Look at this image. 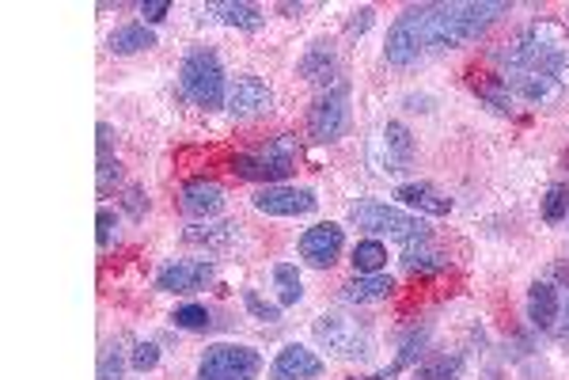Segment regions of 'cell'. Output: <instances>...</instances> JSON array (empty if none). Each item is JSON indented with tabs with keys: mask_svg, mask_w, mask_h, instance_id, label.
Returning a JSON list of instances; mask_svg holds the SVG:
<instances>
[{
	"mask_svg": "<svg viewBox=\"0 0 569 380\" xmlns=\"http://www.w3.org/2000/svg\"><path fill=\"white\" fill-rule=\"evenodd\" d=\"M513 12L505 0H433V4H406L395 16L384 39V61L399 73L425 65V61L464 50L478 42L494 23Z\"/></svg>",
	"mask_w": 569,
	"mask_h": 380,
	"instance_id": "6da1fadb",
	"label": "cell"
},
{
	"mask_svg": "<svg viewBox=\"0 0 569 380\" xmlns=\"http://www.w3.org/2000/svg\"><path fill=\"white\" fill-rule=\"evenodd\" d=\"M497 73H544L569 92V42L555 20H536L494 50Z\"/></svg>",
	"mask_w": 569,
	"mask_h": 380,
	"instance_id": "7a4b0ae2",
	"label": "cell"
},
{
	"mask_svg": "<svg viewBox=\"0 0 569 380\" xmlns=\"http://www.w3.org/2000/svg\"><path fill=\"white\" fill-rule=\"evenodd\" d=\"M350 225L361 228L364 236H376V240H395L403 247L414 244H430V225L425 217L411 214V209L395 206V202H380V198H358L350 206Z\"/></svg>",
	"mask_w": 569,
	"mask_h": 380,
	"instance_id": "3957f363",
	"label": "cell"
},
{
	"mask_svg": "<svg viewBox=\"0 0 569 380\" xmlns=\"http://www.w3.org/2000/svg\"><path fill=\"white\" fill-rule=\"evenodd\" d=\"M311 339L327 358L342 361H364L376 353V327L361 312H323L311 320Z\"/></svg>",
	"mask_w": 569,
	"mask_h": 380,
	"instance_id": "277c9868",
	"label": "cell"
},
{
	"mask_svg": "<svg viewBox=\"0 0 569 380\" xmlns=\"http://www.w3.org/2000/svg\"><path fill=\"white\" fill-rule=\"evenodd\" d=\"M228 73L220 58L209 47H190L179 61V88L198 111H225L228 107Z\"/></svg>",
	"mask_w": 569,
	"mask_h": 380,
	"instance_id": "5b68a950",
	"label": "cell"
},
{
	"mask_svg": "<svg viewBox=\"0 0 569 380\" xmlns=\"http://www.w3.org/2000/svg\"><path fill=\"white\" fill-rule=\"evenodd\" d=\"M297 164H300V141L292 134H278L266 141L262 148H255V153H236L228 161V172L236 179L259 183V187H278V183H289L297 175Z\"/></svg>",
	"mask_w": 569,
	"mask_h": 380,
	"instance_id": "8992f818",
	"label": "cell"
},
{
	"mask_svg": "<svg viewBox=\"0 0 569 380\" xmlns=\"http://www.w3.org/2000/svg\"><path fill=\"white\" fill-rule=\"evenodd\" d=\"M262 350L251 342H209L198 358L194 380H259Z\"/></svg>",
	"mask_w": 569,
	"mask_h": 380,
	"instance_id": "52a82bcc",
	"label": "cell"
},
{
	"mask_svg": "<svg viewBox=\"0 0 569 380\" xmlns=\"http://www.w3.org/2000/svg\"><path fill=\"white\" fill-rule=\"evenodd\" d=\"M353 122V88L345 81H338L334 88L319 92L308 107V137L315 145H338L350 134Z\"/></svg>",
	"mask_w": 569,
	"mask_h": 380,
	"instance_id": "ba28073f",
	"label": "cell"
},
{
	"mask_svg": "<svg viewBox=\"0 0 569 380\" xmlns=\"http://www.w3.org/2000/svg\"><path fill=\"white\" fill-rule=\"evenodd\" d=\"M297 255L311 270H334L345 255V225H338V220H315V225H308L297 240Z\"/></svg>",
	"mask_w": 569,
	"mask_h": 380,
	"instance_id": "9c48e42d",
	"label": "cell"
},
{
	"mask_svg": "<svg viewBox=\"0 0 569 380\" xmlns=\"http://www.w3.org/2000/svg\"><path fill=\"white\" fill-rule=\"evenodd\" d=\"M217 281V267L213 259H172L156 270L153 286L156 294H167V297H198Z\"/></svg>",
	"mask_w": 569,
	"mask_h": 380,
	"instance_id": "30bf717a",
	"label": "cell"
},
{
	"mask_svg": "<svg viewBox=\"0 0 569 380\" xmlns=\"http://www.w3.org/2000/svg\"><path fill=\"white\" fill-rule=\"evenodd\" d=\"M251 206L262 217H278V220H297L311 217L319 209V194L311 187H297V183H278V187H259L251 194Z\"/></svg>",
	"mask_w": 569,
	"mask_h": 380,
	"instance_id": "8fae6325",
	"label": "cell"
},
{
	"mask_svg": "<svg viewBox=\"0 0 569 380\" xmlns=\"http://www.w3.org/2000/svg\"><path fill=\"white\" fill-rule=\"evenodd\" d=\"M228 114L236 122H255L266 119L273 111V88L255 73H239L232 84H228Z\"/></svg>",
	"mask_w": 569,
	"mask_h": 380,
	"instance_id": "7c38bea8",
	"label": "cell"
},
{
	"mask_svg": "<svg viewBox=\"0 0 569 380\" xmlns=\"http://www.w3.org/2000/svg\"><path fill=\"white\" fill-rule=\"evenodd\" d=\"M417 161V137L411 134V126L399 119H387L380 130V172L403 175L411 172Z\"/></svg>",
	"mask_w": 569,
	"mask_h": 380,
	"instance_id": "4fadbf2b",
	"label": "cell"
},
{
	"mask_svg": "<svg viewBox=\"0 0 569 380\" xmlns=\"http://www.w3.org/2000/svg\"><path fill=\"white\" fill-rule=\"evenodd\" d=\"M327 373V361L319 358L315 350L304 347V342H284V347L273 353L270 369H266V380H319Z\"/></svg>",
	"mask_w": 569,
	"mask_h": 380,
	"instance_id": "5bb4252c",
	"label": "cell"
},
{
	"mask_svg": "<svg viewBox=\"0 0 569 380\" xmlns=\"http://www.w3.org/2000/svg\"><path fill=\"white\" fill-rule=\"evenodd\" d=\"M297 76L304 84H315V88H334L342 81V61H338V50L331 39H311L308 50L300 54L297 61Z\"/></svg>",
	"mask_w": 569,
	"mask_h": 380,
	"instance_id": "9a60e30c",
	"label": "cell"
},
{
	"mask_svg": "<svg viewBox=\"0 0 569 380\" xmlns=\"http://www.w3.org/2000/svg\"><path fill=\"white\" fill-rule=\"evenodd\" d=\"M228 191L220 187L217 179H206V175H194L179 187V209L190 220H213L225 214Z\"/></svg>",
	"mask_w": 569,
	"mask_h": 380,
	"instance_id": "2e32d148",
	"label": "cell"
},
{
	"mask_svg": "<svg viewBox=\"0 0 569 380\" xmlns=\"http://www.w3.org/2000/svg\"><path fill=\"white\" fill-rule=\"evenodd\" d=\"M524 316H528V327L539 335H555L558 316H562V289L547 278H536L528 286V297H524Z\"/></svg>",
	"mask_w": 569,
	"mask_h": 380,
	"instance_id": "e0dca14e",
	"label": "cell"
},
{
	"mask_svg": "<svg viewBox=\"0 0 569 380\" xmlns=\"http://www.w3.org/2000/svg\"><path fill=\"white\" fill-rule=\"evenodd\" d=\"M505 81V88L513 92L517 103H528V107H558L566 95V88L555 81V76L544 73H497Z\"/></svg>",
	"mask_w": 569,
	"mask_h": 380,
	"instance_id": "ac0fdd59",
	"label": "cell"
},
{
	"mask_svg": "<svg viewBox=\"0 0 569 380\" xmlns=\"http://www.w3.org/2000/svg\"><path fill=\"white\" fill-rule=\"evenodd\" d=\"M395 206L411 209L417 217H448L452 209H456V202H452L444 191L433 187V183L411 179V183H399L395 187Z\"/></svg>",
	"mask_w": 569,
	"mask_h": 380,
	"instance_id": "d6986e66",
	"label": "cell"
},
{
	"mask_svg": "<svg viewBox=\"0 0 569 380\" xmlns=\"http://www.w3.org/2000/svg\"><path fill=\"white\" fill-rule=\"evenodd\" d=\"M239 236H244V228L236 220H194V225H186L183 244L201 247L206 255H228L236 251Z\"/></svg>",
	"mask_w": 569,
	"mask_h": 380,
	"instance_id": "ffe728a7",
	"label": "cell"
},
{
	"mask_svg": "<svg viewBox=\"0 0 569 380\" xmlns=\"http://www.w3.org/2000/svg\"><path fill=\"white\" fill-rule=\"evenodd\" d=\"M395 278L384 274H353L350 281L342 286V300L350 308H364V305H380V300L395 297Z\"/></svg>",
	"mask_w": 569,
	"mask_h": 380,
	"instance_id": "44dd1931",
	"label": "cell"
},
{
	"mask_svg": "<svg viewBox=\"0 0 569 380\" xmlns=\"http://www.w3.org/2000/svg\"><path fill=\"white\" fill-rule=\"evenodd\" d=\"M206 12L217 23H225V28H236L247 34H259L266 28V8L247 4V0H217V4L206 8Z\"/></svg>",
	"mask_w": 569,
	"mask_h": 380,
	"instance_id": "7402d4cb",
	"label": "cell"
},
{
	"mask_svg": "<svg viewBox=\"0 0 569 380\" xmlns=\"http://www.w3.org/2000/svg\"><path fill=\"white\" fill-rule=\"evenodd\" d=\"M470 92L478 95V103H483L490 114H501V119H513L517 114V100H513V92L505 88V81L494 73H475L470 76Z\"/></svg>",
	"mask_w": 569,
	"mask_h": 380,
	"instance_id": "603a6c76",
	"label": "cell"
},
{
	"mask_svg": "<svg viewBox=\"0 0 569 380\" xmlns=\"http://www.w3.org/2000/svg\"><path fill=\"white\" fill-rule=\"evenodd\" d=\"M167 320H172V327H179V331H190V335H209V331H220V327H228L225 312H217L213 305H201V300H186V305L175 308Z\"/></svg>",
	"mask_w": 569,
	"mask_h": 380,
	"instance_id": "cb8c5ba5",
	"label": "cell"
},
{
	"mask_svg": "<svg viewBox=\"0 0 569 380\" xmlns=\"http://www.w3.org/2000/svg\"><path fill=\"white\" fill-rule=\"evenodd\" d=\"M156 47V31L148 23L133 20V23H118L111 34H106V50L114 58H133V54H145V50Z\"/></svg>",
	"mask_w": 569,
	"mask_h": 380,
	"instance_id": "d4e9b609",
	"label": "cell"
},
{
	"mask_svg": "<svg viewBox=\"0 0 569 380\" xmlns=\"http://www.w3.org/2000/svg\"><path fill=\"white\" fill-rule=\"evenodd\" d=\"M399 267L406 274H414V278H433V274H444L452 267V259L444 251H437L430 244H414V247H403V255H399Z\"/></svg>",
	"mask_w": 569,
	"mask_h": 380,
	"instance_id": "484cf974",
	"label": "cell"
},
{
	"mask_svg": "<svg viewBox=\"0 0 569 380\" xmlns=\"http://www.w3.org/2000/svg\"><path fill=\"white\" fill-rule=\"evenodd\" d=\"M270 278H273V300L281 308H297L304 300V278H300L297 263H273Z\"/></svg>",
	"mask_w": 569,
	"mask_h": 380,
	"instance_id": "4316f807",
	"label": "cell"
},
{
	"mask_svg": "<svg viewBox=\"0 0 569 380\" xmlns=\"http://www.w3.org/2000/svg\"><path fill=\"white\" fill-rule=\"evenodd\" d=\"M387 244L376 240V236H361L358 244L350 247V267L353 274H384L387 270Z\"/></svg>",
	"mask_w": 569,
	"mask_h": 380,
	"instance_id": "83f0119b",
	"label": "cell"
},
{
	"mask_svg": "<svg viewBox=\"0 0 569 380\" xmlns=\"http://www.w3.org/2000/svg\"><path fill=\"white\" fill-rule=\"evenodd\" d=\"M414 380H464V358L459 353H430L414 366Z\"/></svg>",
	"mask_w": 569,
	"mask_h": 380,
	"instance_id": "f1b7e54d",
	"label": "cell"
},
{
	"mask_svg": "<svg viewBox=\"0 0 569 380\" xmlns=\"http://www.w3.org/2000/svg\"><path fill=\"white\" fill-rule=\"evenodd\" d=\"M539 214H544L550 228L566 225L569 220V183H550L547 194L539 198Z\"/></svg>",
	"mask_w": 569,
	"mask_h": 380,
	"instance_id": "f546056e",
	"label": "cell"
},
{
	"mask_svg": "<svg viewBox=\"0 0 569 380\" xmlns=\"http://www.w3.org/2000/svg\"><path fill=\"white\" fill-rule=\"evenodd\" d=\"M239 297H244V308H247V316H251V320L270 323V327H273V323H281V312H284V308L278 305V300L262 297L255 286H244V289H239Z\"/></svg>",
	"mask_w": 569,
	"mask_h": 380,
	"instance_id": "4dcf8cb0",
	"label": "cell"
},
{
	"mask_svg": "<svg viewBox=\"0 0 569 380\" xmlns=\"http://www.w3.org/2000/svg\"><path fill=\"white\" fill-rule=\"evenodd\" d=\"M130 369V350H122V342H106L100 350V369H95V380H122Z\"/></svg>",
	"mask_w": 569,
	"mask_h": 380,
	"instance_id": "1f68e13d",
	"label": "cell"
},
{
	"mask_svg": "<svg viewBox=\"0 0 569 380\" xmlns=\"http://www.w3.org/2000/svg\"><path fill=\"white\" fill-rule=\"evenodd\" d=\"M122 179H126V167H122L118 156H114V153H100V161H95V187H100L103 198L111 191H118Z\"/></svg>",
	"mask_w": 569,
	"mask_h": 380,
	"instance_id": "d6a6232c",
	"label": "cell"
},
{
	"mask_svg": "<svg viewBox=\"0 0 569 380\" xmlns=\"http://www.w3.org/2000/svg\"><path fill=\"white\" fill-rule=\"evenodd\" d=\"M118 236H122V214L111 206H100L95 209V244H100V251H111L118 244Z\"/></svg>",
	"mask_w": 569,
	"mask_h": 380,
	"instance_id": "836d02e7",
	"label": "cell"
},
{
	"mask_svg": "<svg viewBox=\"0 0 569 380\" xmlns=\"http://www.w3.org/2000/svg\"><path fill=\"white\" fill-rule=\"evenodd\" d=\"M122 214L130 220H145L153 214V198H148L145 183H130V187H122Z\"/></svg>",
	"mask_w": 569,
	"mask_h": 380,
	"instance_id": "e575fe53",
	"label": "cell"
},
{
	"mask_svg": "<svg viewBox=\"0 0 569 380\" xmlns=\"http://www.w3.org/2000/svg\"><path fill=\"white\" fill-rule=\"evenodd\" d=\"M159 358H164V350H159L156 339H137L130 347V369L133 373H153L159 366Z\"/></svg>",
	"mask_w": 569,
	"mask_h": 380,
	"instance_id": "d590c367",
	"label": "cell"
},
{
	"mask_svg": "<svg viewBox=\"0 0 569 380\" xmlns=\"http://www.w3.org/2000/svg\"><path fill=\"white\" fill-rule=\"evenodd\" d=\"M372 23H376V8H372V4L353 8V12L345 16V39H364Z\"/></svg>",
	"mask_w": 569,
	"mask_h": 380,
	"instance_id": "8d00e7d4",
	"label": "cell"
},
{
	"mask_svg": "<svg viewBox=\"0 0 569 380\" xmlns=\"http://www.w3.org/2000/svg\"><path fill=\"white\" fill-rule=\"evenodd\" d=\"M137 12H141V23L156 28V23H164L167 16H172V0H141Z\"/></svg>",
	"mask_w": 569,
	"mask_h": 380,
	"instance_id": "74e56055",
	"label": "cell"
},
{
	"mask_svg": "<svg viewBox=\"0 0 569 380\" xmlns=\"http://www.w3.org/2000/svg\"><path fill=\"white\" fill-rule=\"evenodd\" d=\"M555 339L562 342L569 350V294L562 297V316H558V327H555Z\"/></svg>",
	"mask_w": 569,
	"mask_h": 380,
	"instance_id": "f35d334b",
	"label": "cell"
},
{
	"mask_svg": "<svg viewBox=\"0 0 569 380\" xmlns=\"http://www.w3.org/2000/svg\"><path fill=\"white\" fill-rule=\"evenodd\" d=\"M273 8H278V12L284 16V20H297V16L304 12V4H273Z\"/></svg>",
	"mask_w": 569,
	"mask_h": 380,
	"instance_id": "ab89813d",
	"label": "cell"
}]
</instances>
